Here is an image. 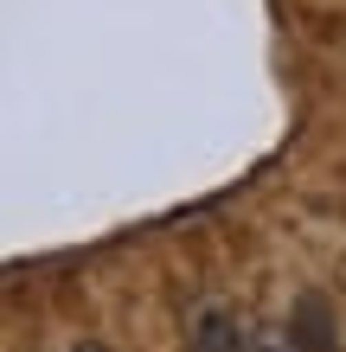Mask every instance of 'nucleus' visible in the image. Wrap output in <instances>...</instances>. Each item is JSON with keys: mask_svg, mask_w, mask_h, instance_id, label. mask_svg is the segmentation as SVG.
Wrapping results in <instances>:
<instances>
[{"mask_svg": "<svg viewBox=\"0 0 346 352\" xmlns=\"http://www.w3.org/2000/svg\"><path fill=\"white\" fill-rule=\"evenodd\" d=\"M71 352H109V346H103V340H77Z\"/></svg>", "mask_w": 346, "mask_h": 352, "instance_id": "obj_3", "label": "nucleus"}, {"mask_svg": "<svg viewBox=\"0 0 346 352\" xmlns=\"http://www.w3.org/2000/svg\"><path fill=\"white\" fill-rule=\"evenodd\" d=\"M257 352H314V346L301 340L295 327H276V333H263V340H257Z\"/></svg>", "mask_w": 346, "mask_h": 352, "instance_id": "obj_2", "label": "nucleus"}, {"mask_svg": "<svg viewBox=\"0 0 346 352\" xmlns=\"http://www.w3.org/2000/svg\"><path fill=\"white\" fill-rule=\"evenodd\" d=\"M186 352H257V340L244 333V320L231 314V307H206V314L193 320Z\"/></svg>", "mask_w": 346, "mask_h": 352, "instance_id": "obj_1", "label": "nucleus"}]
</instances>
